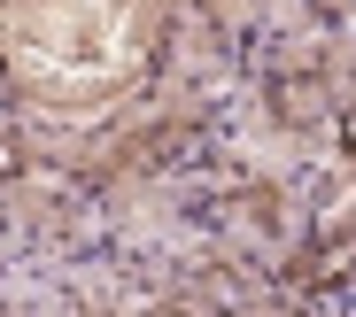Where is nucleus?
Wrapping results in <instances>:
<instances>
[{
  "label": "nucleus",
  "mask_w": 356,
  "mask_h": 317,
  "mask_svg": "<svg viewBox=\"0 0 356 317\" xmlns=\"http://www.w3.org/2000/svg\"><path fill=\"white\" fill-rule=\"evenodd\" d=\"M341 140H348V155H356V108H348V116H341Z\"/></svg>",
  "instance_id": "f257e3e1"
},
{
  "label": "nucleus",
  "mask_w": 356,
  "mask_h": 317,
  "mask_svg": "<svg viewBox=\"0 0 356 317\" xmlns=\"http://www.w3.org/2000/svg\"><path fill=\"white\" fill-rule=\"evenodd\" d=\"M8 170H16V147H0V178H8Z\"/></svg>",
  "instance_id": "f03ea898"
}]
</instances>
